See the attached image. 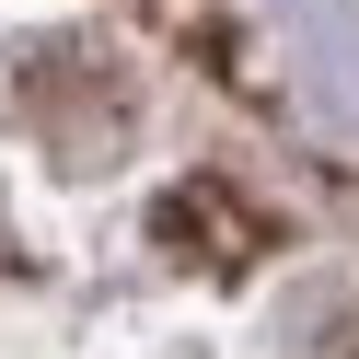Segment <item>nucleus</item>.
I'll return each mask as SVG.
<instances>
[{"label": "nucleus", "mask_w": 359, "mask_h": 359, "mask_svg": "<svg viewBox=\"0 0 359 359\" xmlns=\"http://www.w3.org/2000/svg\"><path fill=\"white\" fill-rule=\"evenodd\" d=\"M325 359H359V313H336V325H325Z\"/></svg>", "instance_id": "1"}]
</instances>
